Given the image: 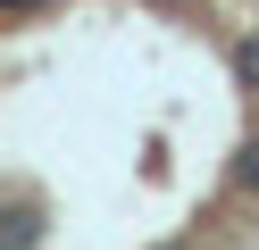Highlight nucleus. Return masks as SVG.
<instances>
[{
    "label": "nucleus",
    "instance_id": "obj_1",
    "mask_svg": "<svg viewBox=\"0 0 259 250\" xmlns=\"http://www.w3.org/2000/svg\"><path fill=\"white\" fill-rule=\"evenodd\" d=\"M234 75H242V92H259V33L234 42Z\"/></svg>",
    "mask_w": 259,
    "mask_h": 250
},
{
    "label": "nucleus",
    "instance_id": "obj_2",
    "mask_svg": "<svg viewBox=\"0 0 259 250\" xmlns=\"http://www.w3.org/2000/svg\"><path fill=\"white\" fill-rule=\"evenodd\" d=\"M234 192H259V142L234 150Z\"/></svg>",
    "mask_w": 259,
    "mask_h": 250
},
{
    "label": "nucleus",
    "instance_id": "obj_3",
    "mask_svg": "<svg viewBox=\"0 0 259 250\" xmlns=\"http://www.w3.org/2000/svg\"><path fill=\"white\" fill-rule=\"evenodd\" d=\"M42 9V0H0V17H34Z\"/></svg>",
    "mask_w": 259,
    "mask_h": 250
}]
</instances>
